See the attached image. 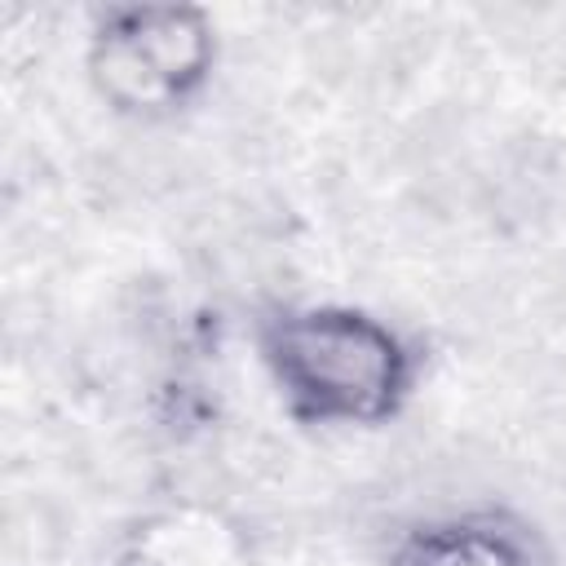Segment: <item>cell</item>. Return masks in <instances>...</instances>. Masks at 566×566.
I'll return each instance as SVG.
<instances>
[{
    "instance_id": "cell-1",
    "label": "cell",
    "mask_w": 566,
    "mask_h": 566,
    "mask_svg": "<svg viewBox=\"0 0 566 566\" xmlns=\"http://www.w3.org/2000/svg\"><path fill=\"white\" fill-rule=\"evenodd\" d=\"M265 363L305 420L376 424L411 385L407 345L358 310H292L265 327Z\"/></svg>"
},
{
    "instance_id": "cell-2",
    "label": "cell",
    "mask_w": 566,
    "mask_h": 566,
    "mask_svg": "<svg viewBox=\"0 0 566 566\" xmlns=\"http://www.w3.org/2000/svg\"><path fill=\"white\" fill-rule=\"evenodd\" d=\"M93 84L119 111L186 102L212 71V27L186 4H137L102 22L88 53Z\"/></svg>"
},
{
    "instance_id": "cell-3",
    "label": "cell",
    "mask_w": 566,
    "mask_h": 566,
    "mask_svg": "<svg viewBox=\"0 0 566 566\" xmlns=\"http://www.w3.org/2000/svg\"><path fill=\"white\" fill-rule=\"evenodd\" d=\"M389 566H548L526 531L504 517H451L398 544Z\"/></svg>"
},
{
    "instance_id": "cell-4",
    "label": "cell",
    "mask_w": 566,
    "mask_h": 566,
    "mask_svg": "<svg viewBox=\"0 0 566 566\" xmlns=\"http://www.w3.org/2000/svg\"><path fill=\"white\" fill-rule=\"evenodd\" d=\"M119 566H234V562L212 544V531H186V548L172 553V539L159 522L150 526L146 539H137V548Z\"/></svg>"
}]
</instances>
